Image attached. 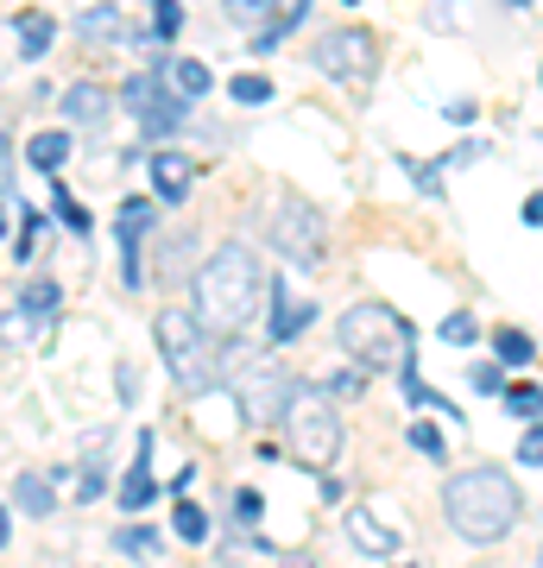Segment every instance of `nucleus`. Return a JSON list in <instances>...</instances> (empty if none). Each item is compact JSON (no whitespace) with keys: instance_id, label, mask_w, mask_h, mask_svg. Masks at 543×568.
I'll use <instances>...</instances> for the list:
<instances>
[{"instance_id":"nucleus-5","label":"nucleus","mask_w":543,"mask_h":568,"mask_svg":"<svg viewBox=\"0 0 543 568\" xmlns=\"http://www.w3.org/2000/svg\"><path fill=\"white\" fill-rule=\"evenodd\" d=\"M335 342H342L366 373H399V366L411 361V347H418V328L385 304H354V310H342Z\"/></svg>"},{"instance_id":"nucleus-39","label":"nucleus","mask_w":543,"mask_h":568,"mask_svg":"<svg viewBox=\"0 0 543 568\" xmlns=\"http://www.w3.org/2000/svg\"><path fill=\"white\" fill-rule=\"evenodd\" d=\"M260 493H253V487H241V493H234V518H241V525H260Z\"/></svg>"},{"instance_id":"nucleus-16","label":"nucleus","mask_w":543,"mask_h":568,"mask_svg":"<svg viewBox=\"0 0 543 568\" xmlns=\"http://www.w3.org/2000/svg\"><path fill=\"white\" fill-rule=\"evenodd\" d=\"M303 7H310V0H265V26L253 32V58H265V51H272L284 32H298V26H303Z\"/></svg>"},{"instance_id":"nucleus-26","label":"nucleus","mask_w":543,"mask_h":568,"mask_svg":"<svg viewBox=\"0 0 543 568\" xmlns=\"http://www.w3.org/2000/svg\"><path fill=\"white\" fill-rule=\"evenodd\" d=\"M171 530H178L183 544H209V511L190 506V499H178V506H171Z\"/></svg>"},{"instance_id":"nucleus-37","label":"nucleus","mask_w":543,"mask_h":568,"mask_svg":"<svg viewBox=\"0 0 543 568\" xmlns=\"http://www.w3.org/2000/svg\"><path fill=\"white\" fill-rule=\"evenodd\" d=\"M0 335H7V342H26V335H32V323L20 316V304H7V310H0Z\"/></svg>"},{"instance_id":"nucleus-40","label":"nucleus","mask_w":543,"mask_h":568,"mask_svg":"<svg viewBox=\"0 0 543 568\" xmlns=\"http://www.w3.org/2000/svg\"><path fill=\"white\" fill-rule=\"evenodd\" d=\"M404 171H411V178H418V190H430V196H443V171H436V164H404Z\"/></svg>"},{"instance_id":"nucleus-23","label":"nucleus","mask_w":543,"mask_h":568,"mask_svg":"<svg viewBox=\"0 0 543 568\" xmlns=\"http://www.w3.org/2000/svg\"><path fill=\"white\" fill-rule=\"evenodd\" d=\"M77 32H82V39H133L121 7H89V13L77 20Z\"/></svg>"},{"instance_id":"nucleus-45","label":"nucleus","mask_w":543,"mask_h":568,"mask_svg":"<svg viewBox=\"0 0 543 568\" xmlns=\"http://www.w3.org/2000/svg\"><path fill=\"white\" fill-rule=\"evenodd\" d=\"M474 386H481V392H500V366H474Z\"/></svg>"},{"instance_id":"nucleus-18","label":"nucleus","mask_w":543,"mask_h":568,"mask_svg":"<svg viewBox=\"0 0 543 568\" xmlns=\"http://www.w3.org/2000/svg\"><path fill=\"white\" fill-rule=\"evenodd\" d=\"M63 159H70V126H44V133H32V140H26V164H32V171H44V178H58Z\"/></svg>"},{"instance_id":"nucleus-49","label":"nucleus","mask_w":543,"mask_h":568,"mask_svg":"<svg viewBox=\"0 0 543 568\" xmlns=\"http://www.w3.org/2000/svg\"><path fill=\"white\" fill-rule=\"evenodd\" d=\"M505 7H512V13H531V7H537V0H505Z\"/></svg>"},{"instance_id":"nucleus-17","label":"nucleus","mask_w":543,"mask_h":568,"mask_svg":"<svg viewBox=\"0 0 543 568\" xmlns=\"http://www.w3.org/2000/svg\"><path fill=\"white\" fill-rule=\"evenodd\" d=\"M159 70H164V82L178 89L183 102H197V95H209V89H215V70H209L202 58H159Z\"/></svg>"},{"instance_id":"nucleus-20","label":"nucleus","mask_w":543,"mask_h":568,"mask_svg":"<svg viewBox=\"0 0 543 568\" xmlns=\"http://www.w3.org/2000/svg\"><path fill=\"white\" fill-rule=\"evenodd\" d=\"M20 58L26 63H39L44 51H51V39H58V20H51V13H20Z\"/></svg>"},{"instance_id":"nucleus-9","label":"nucleus","mask_w":543,"mask_h":568,"mask_svg":"<svg viewBox=\"0 0 543 568\" xmlns=\"http://www.w3.org/2000/svg\"><path fill=\"white\" fill-rule=\"evenodd\" d=\"M291 373H284L279 361H253L234 379V405H241V417L247 424H279V410H284V398H291Z\"/></svg>"},{"instance_id":"nucleus-47","label":"nucleus","mask_w":543,"mask_h":568,"mask_svg":"<svg viewBox=\"0 0 543 568\" xmlns=\"http://www.w3.org/2000/svg\"><path fill=\"white\" fill-rule=\"evenodd\" d=\"M7 209H20V196H13V190H0V234L13 227V215H7Z\"/></svg>"},{"instance_id":"nucleus-7","label":"nucleus","mask_w":543,"mask_h":568,"mask_svg":"<svg viewBox=\"0 0 543 568\" xmlns=\"http://www.w3.org/2000/svg\"><path fill=\"white\" fill-rule=\"evenodd\" d=\"M265 241H272V253L279 260H291L298 272H316L322 265V246H329V234H322V215L310 203H279L272 209V222H265Z\"/></svg>"},{"instance_id":"nucleus-24","label":"nucleus","mask_w":543,"mask_h":568,"mask_svg":"<svg viewBox=\"0 0 543 568\" xmlns=\"http://www.w3.org/2000/svg\"><path fill=\"white\" fill-rule=\"evenodd\" d=\"M493 354H500V366H524V361H537V342H531L524 328L500 323L493 328Z\"/></svg>"},{"instance_id":"nucleus-8","label":"nucleus","mask_w":543,"mask_h":568,"mask_svg":"<svg viewBox=\"0 0 543 568\" xmlns=\"http://www.w3.org/2000/svg\"><path fill=\"white\" fill-rule=\"evenodd\" d=\"M310 63H316L322 77H335V82H373V70H380V44H373L366 26H335V32H322L316 39Z\"/></svg>"},{"instance_id":"nucleus-43","label":"nucleus","mask_w":543,"mask_h":568,"mask_svg":"<svg viewBox=\"0 0 543 568\" xmlns=\"http://www.w3.org/2000/svg\"><path fill=\"white\" fill-rule=\"evenodd\" d=\"M0 190H13V145H7V133H0Z\"/></svg>"},{"instance_id":"nucleus-32","label":"nucleus","mask_w":543,"mask_h":568,"mask_svg":"<svg viewBox=\"0 0 543 568\" xmlns=\"http://www.w3.org/2000/svg\"><path fill=\"white\" fill-rule=\"evenodd\" d=\"M411 448H418V455H430V462H443V429L418 417V424H411Z\"/></svg>"},{"instance_id":"nucleus-25","label":"nucleus","mask_w":543,"mask_h":568,"mask_svg":"<svg viewBox=\"0 0 543 568\" xmlns=\"http://www.w3.org/2000/svg\"><path fill=\"white\" fill-rule=\"evenodd\" d=\"M114 556H164V530L121 525V530H114Z\"/></svg>"},{"instance_id":"nucleus-29","label":"nucleus","mask_w":543,"mask_h":568,"mask_svg":"<svg viewBox=\"0 0 543 568\" xmlns=\"http://www.w3.org/2000/svg\"><path fill=\"white\" fill-rule=\"evenodd\" d=\"M51 209H58V222L70 227V234H89V209H82L77 196L63 190V183H58V190H51Z\"/></svg>"},{"instance_id":"nucleus-2","label":"nucleus","mask_w":543,"mask_h":568,"mask_svg":"<svg viewBox=\"0 0 543 568\" xmlns=\"http://www.w3.org/2000/svg\"><path fill=\"white\" fill-rule=\"evenodd\" d=\"M443 511H449V530L455 537H467V544H500L524 518V499L512 487V474H500V467H467V474H449L443 480Z\"/></svg>"},{"instance_id":"nucleus-33","label":"nucleus","mask_w":543,"mask_h":568,"mask_svg":"<svg viewBox=\"0 0 543 568\" xmlns=\"http://www.w3.org/2000/svg\"><path fill=\"white\" fill-rule=\"evenodd\" d=\"M366 379H373V373H366V366H354V373H342V379H329V398H354V392H366Z\"/></svg>"},{"instance_id":"nucleus-15","label":"nucleus","mask_w":543,"mask_h":568,"mask_svg":"<svg viewBox=\"0 0 543 568\" xmlns=\"http://www.w3.org/2000/svg\"><path fill=\"white\" fill-rule=\"evenodd\" d=\"M13 506H20L26 518H51V511H58V480H51V474H39V467L13 474Z\"/></svg>"},{"instance_id":"nucleus-27","label":"nucleus","mask_w":543,"mask_h":568,"mask_svg":"<svg viewBox=\"0 0 543 568\" xmlns=\"http://www.w3.org/2000/svg\"><path fill=\"white\" fill-rule=\"evenodd\" d=\"M228 95L241 108H260V102H272V77H260V70H241V77L228 82Z\"/></svg>"},{"instance_id":"nucleus-48","label":"nucleus","mask_w":543,"mask_h":568,"mask_svg":"<svg viewBox=\"0 0 543 568\" xmlns=\"http://www.w3.org/2000/svg\"><path fill=\"white\" fill-rule=\"evenodd\" d=\"M7 537H13V511L0 506V549H7Z\"/></svg>"},{"instance_id":"nucleus-19","label":"nucleus","mask_w":543,"mask_h":568,"mask_svg":"<svg viewBox=\"0 0 543 568\" xmlns=\"http://www.w3.org/2000/svg\"><path fill=\"white\" fill-rule=\"evenodd\" d=\"M13 304H20V316H26L32 328H44V323H58V304H63V291H58L51 278H32V284L20 291V297H13Z\"/></svg>"},{"instance_id":"nucleus-46","label":"nucleus","mask_w":543,"mask_h":568,"mask_svg":"<svg viewBox=\"0 0 543 568\" xmlns=\"http://www.w3.org/2000/svg\"><path fill=\"white\" fill-rule=\"evenodd\" d=\"M474 159H481V145H474V140L455 145V152H443V164H474Z\"/></svg>"},{"instance_id":"nucleus-28","label":"nucleus","mask_w":543,"mask_h":568,"mask_svg":"<svg viewBox=\"0 0 543 568\" xmlns=\"http://www.w3.org/2000/svg\"><path fill=\"white\" fill-rule=\"evenodd\" d=\"M183 32V0H152V39L171 44Z\"/></svg>"},{"instance_id":"nucleus-41","label":"nucleus","mask_w":543,"mask_h":568,"mask_svg":"<svg viewBox=\"0 0 543 568\" xmlns=\"http://www.w3.org/2000/svg\"><path fill=\"white\" fill-rule=\"evenodd\" d=\"M77 499H101V462L89 455V467H82V480H77Z\"/></svg>"},{"instance_id":"nucleus-38","label":"nucleus","mask_w":543,"mask_h":568,"mask_svg":"<svg viewBox=\"0 0 543 568\" xmlns=\"http://www.w3.org/2000/svg\"><path fill=\"white\" fill-rule=\"evenodd\" d=\"M228 20H234V26H260L265 20V0H228Z\"/></svg>"},{"instance_id":"nucleus-14","label":"nucleus","mask_w":543,"mask_h":568,"mask_svg":"<svg viewBox=\"0 0 543 568\" xmlns=\"http://www.w3.org/2000/svg\"><path fill=\"white\" fill-rule=\"evenodd\" d=\"M342 525H348V544H354V549H366V556H399V549H404V537H399V530H392V525H380V518H373V511H348V518H342Z\"/></svg>"},{"instance_id":"nucleus-35","label":"nucleus","mask_w":543,"mask_h":568,"mask_svg":"<svg viewBox=\"0 0 543 568\" xmlns=\"http://www.w3.org/2000/svg\"><path fill=\"white\" fill-rule=\"evenodd\" d=\"M455 7H462V0H436V7L423 13V20L436 26V32H462V13H455Z\"/></svg>"},{"instance_id":"nucleus-4","label":"nucleus","mask_w":543,"mask_h":568,"mask_svg":"<svg viewBox=\"0 0 543 568\" xmlns=\"http://www.w3.org/2000/svg\"><path fill=\"white\" fill-rule=\"evenodd\" d=\"M152 335H159L164 373H171V386H178L183 398H197V392H209L222 379V335H209L190 310H164Z\"/></svg>"},{"instance_id":"nucleus-10","label":"nucleus","mask_w":543,"mask_h":568,"mask_svg":"<svg viewBox=\"0 0 543 568\" xmlns=\"http://www.w3.org/2000/svg\"><path fill=\"white\" fill-rule=\"evenodd\" d=\"M145 171H152V196H159L164 209H178L183 196H190V178H197V171H190V159H183V152H171V145H159V152L145 159Z\"/></svg>"},{"instance_id":"nucleus-36","label":"nucleus","mask_w":543,"mask_h":568,"mask_svg":"<svg viewBox=\"0 0 543 568\" xmlns=\"http://www.w3.org/2000/svg\"><path fill=\"white\" fill-rule=\"evenodd\" d=\"M519 462L524 467H543V429H537V417L524 424V443H519Z\"/></svg>"},{"instance_id":"nucleus-31","label":"nucleus","mask_w":543,"mask_h":568,"mask_svg":"<svg viewBox=\"0 0 543 568\" xmlns=\"http://www.w3.org/2000/svg\"><path fill=\"white\" fill-rule=\"evenodd\" d=\"M537 386H531V379H524V386H505V410H512V417H519V424H531V417H537Z\"/></svg>"},{"instance_id":"nucleus-21","label":"nucleus","mask_w":543,"mask_h":568,"mask_svg":"<svg viewBox=\"0 0 543 568\" xmlns=\"http://www.w3.org/2000/svg\"><path fill=\"white\" fill-rule=\"evenodd\" d=\"M152 222H159L152 196H127V203L114 209V241H145V227Z\"/></svg>"},{"instance_id":"nucleus-22","label":"nucleus","mask_w":543,"mask_h":568,"mask_svg":"<svg viewBox=\"0 0 543 568\" xmlns=\"http://www.w3.org/2000/svg\"><path fill=\"white\" fill-rule=\"evenodd\" d=\"M399 379H404V398H411L418 410H443V417H455V424L467 417V410H455V405H449L443 392H430V386H423V379H418V361H404V366H399Z\"/></svg>"},{"instance_id":"nucleus-42","label":"nucleus","mask_w":543,"mask_h":568,"mask_svg":"<svg viewBox=\"0 0 543 568\" xmlns=\"http://www.w3.org/2000/svg\"><path fill=\"white\" fill-rule=\"evenodd\" d=\"M32 246H39V215H26L20 227V260H32Z\"/></svg>"},{"instance_id":"nucleus-44","label":"nucleus","mask_w":543,"mask_h":568,"mask_svg":"<svg viewBox=\"0 0 543 568\" xmlns=\"http://www.w3.org/2000/svg\"><path fill=\"white\" fill-rule=\"evenodd\" d=\"M443 114H449V121H455V126H474V114H481V108H474V102H449Z\"/></svg>"},{"instance_id":"nucleus-12","label":"nucleus","mask_w":543,"mask_h":568,"mask_svg":"<svg viewBox=\"0 0 543 568\" xmlns=\"http://www.w3.org/2000/svg\"><path fill=\"white\" fill-rule=\"evenodd\" d=\"M152 429H140V462L127 467V480H121V493H114V506L121 511H145L152 499H159V480H152Z\"/></svg>"},{"instance_id":"nucleus-11","label":"nucleus","mask_w":543,"mask_h":568,"mask_svg":"<svg viewBox=\"0 0 543 568\" xmlns=\"http://www.w3.org/2000/svg\"><path fill=\"white\" fill-rule=\"evenodd\" d=\"M265 297H272V316H265V342H291V335H303V328L316 323V304L310 297H284L279 278H265Z\"/></svg>"},{"instance_id":"nucleus-3","label":"nucleus","mask_w":543,"mask_h":568,"mask_svg":"<svg viewBox=\"0 0 543 568\" xmlns=\"http://www.w3.org/2000/svg\"><path fill=\"white\" fill-rule=\"evenodd\" d=\"M284 443H291V462L310 467V474H329L335 455H342V417H335V398L322 386H291L279 410Z\"/></svg>"},{"instance_id":"nucleus-1","label":"nucleus","mask_w":543,"mask_h":568,"mask_svg":"<svg viewBox=\"0 0 543 568\" xmlns=\"http://www.w3.org/2000/svg\"><path fill=\"white\" fill-rule=\"evenodd\" d=\"M265 272L247 246H215L209 260L197 265V278H190V297H197V323L209 335H241L265 304Z\"/></svg>"},{"instance_id":"nucleus-30","label":"nucleus","mask_w":543,"mask_h":568,"mask_svg":"<svg viewBox=\"0 0 543 568\" xmlns=\"http://www.w3.org/2000/svg\"><path fill=\"white\" fill-rule=\"evenodd\" d=\"M443 342L449 347H474L481 342V323H474L467 310H455V316H443Z\"/></svg>"},{"instance_id":"nucleus-6","label":"nucleus","mask_w":543,"mask_h":568,"mask_svg":"<svg viewBox=\"0 0 543 568\" xmlns=\"http://www.w3.org/2000/svg\"><path fill=\"white\" fill-rule=\"evenodd\" d=\"M121 108L133 114V121H140V133H145V140H171V133L183 126V108H190V102H183L178 89L164 82V70L152 63L145 77L121 82Z\"/></svg>"},{"instance_id":"nucleus-13","label":"nucleus","mask_w":543,"mask_h":568,"mask_svg":"<svg viewBox=\"0 0 543 568\" xmlns=\"http://www.w3.org/2000/svg\"><path fill=\"white\" fill-rule=\"evenodd\" d=\"M108 108H114V95H108L101 82H70V89H63V126H101Z\"/></svg>"},{"instance_id":"nucleus-34","label":"nucleus","mask_w":543,"mask_h":568,"mask_svg":"<svg viewBox=\"0 0 543 568\" xmlns=\"http://www.w3.org/2000/svg\"><path fill=\"white\" fill-rule=\"evenodd\" d=\"M190 246H197V234H178V241H171V246H164V253H159L164 278H178V272H183V253H190Z\"/></svg>"}]
</instances>
